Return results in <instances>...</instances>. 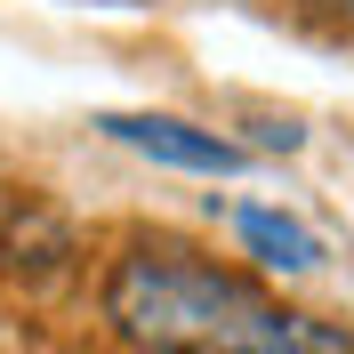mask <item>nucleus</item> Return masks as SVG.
I'll list each match as a JSON object with an SVG mask.
<instances>
[{
  "instance_id": "1",
  "label": "nucleus",
  "mask_w": 354,
  "mask_h": 354,
  "mask_svg": "<svg viewBox=\"0 0 354 354\" xmlns=\"http://www.w3.org/2000/svg\"><path fill=\"white\" fill-rule=\"evenodd\" d=\"M105 322L145 354H242L274 330V306L185 242H129L105 266Z\"/></svg>"
},
{
  "instance_id": "2",
  "label": "nucleus",
  "mask_w": 354,
  "mask_h": 354,
  "mask_svg": "<svg viewBox=\"0 0 354 354\" xmlns=\"http://www.w3.org/2000/svg\"><path fill=\"white\" fill-rule=\"evenodd\" d=\"M97 129L113 145H129V153L161 161V169H194V177H242L250 153L234 137L201 129V121H177V113H97Z\"/></svg>"
},
{
  "instance_id": "3",
  "label": "nucleus",
  "mask_w": 354,
  "mask_h": 354,
  "mask_svg": "<svg viewBox=\"0 0 354 354\" xmlns=\"http://www.w3.org/2000/svg\"><path fill=\"white\" fill-rule=\"evenodd\" d=\"M234 234H242V250L266 266V274H282V282H306V274H322V234H314L306 218H290V209L242 201V209H234Z\"/></svg>"
},
{
  "instance_id": "4",
  "label": "nucleus",
  "mask_w": 354,
  "mask_h": 354,
  "mask_svg": "<svg viewBox=\"0 0 354 354\" xmlns=\"http://www.w3.org/2000/svg\"><path fill=\"white\" fill-rule=\"evenodd\" d=\"M242 354H354V338L330 330V322H314V314H274V330L258 346H242Z\"/></svg>"
},
{
  "instance_id": "5",
  "label": "nucleus",
  "mask_w": 354,
  "mask_h": 354,
  "mask_svg": "<svg viewBox=\"0 0 354 354\" xmlns=\"http://www.w3.org/2000/svg\"><path fill=\"white\" fill-rule=\"evenodd\" d=\"M258 145H266V153H298V145H306V121H290V113L274 121V113H266V121H258Z\"/></svg>"
},
{
  "instance_id": "6",
  "label": "nucleus",
  "mask_w": 354,
  "mask_h": 354,
  "mask_svg": "<svg viewBox=\"0 0 354 354\" xmlns=\"http://www.w3.org/2000/svg\"><path fill=\"white\" fill-rule=\"evenodd\" d=\"M338 8H346V17H354V0H338Z\"/></svg>"
}]
</instances>
